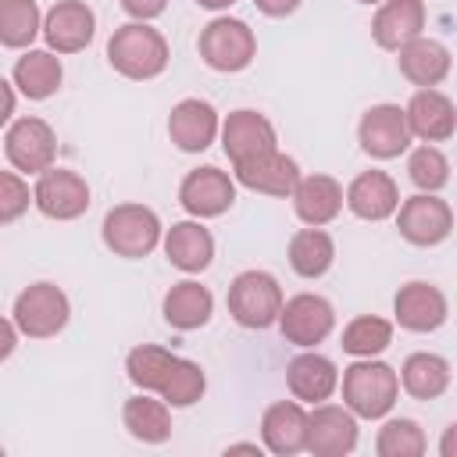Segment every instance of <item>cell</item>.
Listing matches in <instances>:
<instances>
[{
    "label": "cell",
    "mask_w": 457,
    "mask_h": 457,
    "mask_svg": "<svg viewBox=\"0 0 457 457\" xmlns=\"http://www.w3.org/2000/svg\"><path fill=\"white\" fill-rule=\"evenodd\" d=\"M343 407L353 418H386L400 396V378L386 361L357 357L350 368H343Z\"/></svg>",
    "instance_id": "obj_1"
},
{
    "label": "cell",
    "mask_w": 457,
    "mask_h": 457,
    "mask_svg": "<svg viewBox=\"0 0 457 457\" xmlns=\"http://www.w3.org/2000/svg\"><path fill=\"white\" fill-rule=\"evenodd\" d=\"M168 57H171L168 39L146 21H129V25L114 29V36L107 39L111 68L125 79H136V82L157 79L168 68Z\"/></svg>",
    "instance_id": "obj_2"
},
{
    "label": "cell",
    "mask_w": 457,
    "mask_h": 457,
    "mask_svg": "<svg viewBox=\"0 0 457 457\" xmlns=\"http://www.w3.org/2000/svg\"><path fill=\"white\" fill-rule=\"evenodd\" d=\"M100 236H104V246L114 257L136 261V257H146L161 243L164 228H161V218H157L154 207H146V204H118V207H111L104 214Z\"/></svg>",
    "instance_id": "obj_3"
},
{
    "label": "cell",
    "mask_w": 457,
    "mask_h": 457,
    "mask_svg": "<svg viewBox=\"0 0 457 457\" xmlns=\"http://www.w3.org/2000/svg\"><path fill=\"white\" fill-rule=\"evenodd\" d=\"M282 311V286L271 271L250 268L239 271L228 286V314L243 328H268L278 321Z\"/></svg>",
    "instance_id": "obj_4"
},
{
    "label": "cell",
    "mask_w": 457,
    "mask_h": 457,
    "mask_svg": "<svg viewBox=\"0 0 457 457\" xmlns=\"http://www.w3.org/2000/svg\"><path fill=\"white\" fill-rule=\"evenodd\" d=\"M71 318V303L61 286L54 282H32L14 296V325L29 339H50L57 336Z\"/></svg>",
    "instance_id": "obj_5"
},
{
    "label": "cell",
    "mask_w": 457,
    "mask_h": 457,
    "mask_svg": "<svg viewBox=\"0 0 457 457\" xmlns=\"http://www.w3.org/2000/svg\"><path fill=\"white\" fill-rule=\"evenodd\" d=\"M196 46H200L204 64L214 68V71H243L257 57L253 29L246 21H239V18H228V14L207 21Z\"/></svg>",
    "instance_id": "obj_6"
},
{
    "label": "cell",
    "mask_w": 457,
    "mask_h": 457,
    "mask_svg": "<svg viewBox=\"0 0 457 457\" xmlns=\"http://www.w3.org/2000/svg\"><path fill=\"white\" fill-rule=\"evenodd\" d=\"M89 186L79 171L71 168H57L50 164L46 171L36 175V186H32V204L39 207V214L54 218V221H75L89 211Z\"/></svg>",
    "instance_id": "obj_7"
},
{
    "label": "cell",
    "mask_w": 457,
    "mask_h": 457,
    "mask_svg": "<svg viewBox=\"0 0 457 457\" xmlns=\"http://www.w3.org/2000/svg\"><path fill=\"white\" fill-rule=\"evenodd\" d=\"M4 154L14 171L39 175L57 161V132L50 129V121H43L36 114L14 118L4 136Z\"/></svg>",
    "instance_id": "obj_8"
},
{
    "label": "cell",
    "mask_w": 457,
    "mask_h": 457,
    "mask_svg": "<svg viewBox=\"0 0 457 457\" xmlns=\"http://www.w3.org/2000/svg\"><path fill=\"white\" fill-rule=\"evenodd\" d=\"M275 325L282 328L286 343L311 350L321 339H328V332L336 328V311L318 293H296V296L282 300V311H278V321Z\"/></svg>",
    "instance_id": "obj_9"
},
{
    "label": "cell",
    "mask_w": 457,
    "mask_h": 457,
    "mask_svg": "<svg viewBox=\"0 0 457 457\" xmlns=\"http://www.w3.org/2000/svg\"><path fill=\"white\" fill-rule=\"evenodd\" d=\"M411 129H407V118H403V107L400 104H375L361 114V125H357V143L368 157L375 161H393L400 157L407 146H411Z\"/></svg>",
    "instance_id": "obj_10"
},
{
    "label": "cell",
    "mask_w": 457,
    "mask_h": 457,
    "mask_svg": "<svg viewBox=\"0 0 457 457\" xmlns=\"http://www.w3.org/2000/svg\"><path fill=\"white\" fill-rule=\"evenodd\" d=\"M396 228L407 243L414 246H436L450 236L453 228V211L443 196L436 193H418V196H407L396 211Z\"/></svg>",
    "instance_id": "obj_11"
},
{
    "label": "cell",
    "mask_w": 457,
    "mask_h": 457,
    "mask_svg": "<svg viewBox=\"0 0 457 457\" xmlns=\"http://www.w3.org/2000/svg\"><path fill=\"white\" fill-rule=\"evenodd\" d=\"M39 32L46 39V50H54V54H79V50H86L93 43L96 14L82 0H57L43 14V29Z\"/></svg>",
    "instance_id": "obj_12"
},
{
    "label": "cell",
    "mask_w": 457,
    "mask_h": 457,
    "mask_svg": "<svg viewBox=\"0 0 457 457\" xmlns=\"http://www.w3.org/2000/svg\"><path fill=\"white\" fill-rule=\"evenodd\" d=\"M357 446V418L339 403H314L307 411V446L314 457H343Z\"/></svg>",
    "instance_id": "obj_13"
},
{
    "label": "cell",
    "mask_w": 457,
    "mask_h": 457,
    "mask_svg": "<svg viewBox=\"0 0 457 457\" xmlns=\"http://www.w3.org/2000/svg\"><path fill=\"white\" fill-rule=\"evenodd\" d=\"M232 200H236V182L228 179V171L214 164L193 168L179 186V204L193 218H218L232 207Z\"/></svg>",
    "instance_id": "obj_14"
},
{
    "label": "cell",
    "mask_w": 457,
    "mask_h": 457,
    "mask_svg": "<svg viewBox=\"0 0 457 457\" xmlns=\"http://www.w3.org/2000/svg\"><path fill=\"white\" fill-rule=\"evenodd\" d=\"M218 129H221V118L218 111L200 100V96H186L171 107L168 114V139L182 150V154H200L207 150L214 139H218Z\"/></svg>",
    "instance_id": "obj_15"
},
{
    "label": "cell",
    "mask_w": 457,
    "mask_h": 457,
    "mask_svg": "<svg viewBox=\"0 0 457 457\" xmlns=\"http://www.w3.org/2000/svg\"><path fill=\"white\" fill-rule=\"evenodd\" d=\"M218 136H221V146H225V154H228L232 164H239V161H246V157H257V154L278 146L275 125H271L261 111H253V107L232 111V114L221 121Z\"/></svg>",
    "instance_id": "obj_16"
},
{
    "label": "cell",
    "mask_w": 457,
    "mask_h": 457,
    "mask_svg": "<svg viewBox=\"0 0 457 457\" xmlns=\"http://www.w3.org/2000/svg\"><path fill=\"white\" fill-rule=\"evenodd\" d=\"M232 171H236V182L239 186H246L253 193H264V196H289L293 186H296V179H300L296 161L289 154H282L278 146L232 164Z\"/></svg>",
    "instance_id": "obj_17"
},
{
    "label": "cell",
    "mask_w": 457,
    "mask_h": 457,
    "mask_svg": "<svg viewBox=\"0 0 457 457\" xmlns=\"http://www.w3.org/2000/svg\"><path fill=\"white\" fill-rule=\"evenodd\" d=\"M403 118H407L411 136H418L421 143H446L453 136V129H457V107L436 86L432 89H418L411 96V104L403 107Z\"/></svg>",
    "instance_id": "obj_18"
},
{
    "label": "cell",
    "mask_w": 457,
    "mask_h": 457,
    "mask_svg": "<svg viewBox=\"0 0 457 457\" xmlns=\"http://www.w3.org/2000/svg\"><path fill=\"white\" fill-rule=\"evenodd\" d=\"M393 314H396L400 328H407V332H436L446 321L450 307H446V296H443L439 286H432V282H407L393 296Z\"/></svg>",
    "instance_id": "obj_19"
},
{
    "label": "cell",
    "mask_w": 457,
    "mask_h": 457,
    "mask_svg": "<svg viewBox=\"0 0 457 457\" xmlns=\"http://www.w3.org/2000/svg\"><path fill=\"white\" fill-rule=\"evenodd\" d=\"M343 204H346L357 218H364V221H386V218H393V211L400 207L396 179L386 175V171H378V168L361 171V175L346 186Z\"/></svg>",
    "instance_id": "obj_20"
},
{
    "label": "cell",
    "mask_w": 457,
    "mask_h": 457,
    "mask_svg": "<svg viewBox=\"0 0 457 457\" xmlns=\"http://www.w3.org/2000/svg\"><path fill=\"white\" fill-rule=\"evenodd\" d=\"M289 200H293V211L303 225H328L343 211V186L325 171L300 175Z\"/></svg>",
    "instance_id": "obj_21"
},
{
    "label": "cell",
    "mask_w": 457,
    "mask_h": 457,
    "mask_svg": "<svg viewBox=\"0 0 457 457\" xmlns=\"http://www.w3.org/2000/svg\"><path fill=\"white\" fill-rule=\"evenodd\" d=\"M264 450L275 457H293L307 446V411L300 400H275L261 418Z\"/></svg>",
    "instance_id": "obj_22"
},
{
    "label": "cell",
    "mask_w": 457,
    "mask_h": 457,
    "mask_svg": "<svg viewBox=\"0 0 457 457\" xmlns=\"http://www.w3.org/2000/svg\"><path fill=\"white\" fill-rule=\"evenodd\" d=\"M286 386H289L293 400L314 407V403L328 400L339 389V371L325 353L307 350V353H300V357H293L286 364Z\"/></svg>",
    "instance_id": "obj_23"
},
{
    "label": "cell",
    "mask_w": 457,
    "mask_h": 457,
    "mask_svg": "<svg viewBox=\"0 0 457 457\" xmlns=\"http://www.w3.org/2000/svg\"><path fill=\"white\" fill-rule=\"evenodd\" d=\"M425 4L421 0H382L371 18V36L382 50H400L425 29Z\"/></svg>",
    "instance_id": "obj_24"
},
{
    "label": "cell",
    "mask_w": 457,
    "mask_h": 457,
    "mask_svg": "<svg viewBox=\"0 0 457 457\" xmlns=\"http://www.w3.org/2000/svg\"><path fill=\"white\" fill-rule=\"evenodd\" d=\"M396 54H400V57H396L400 75H403L407 82L421 86V89L439 86V82L450 75V64H453L450 50H446L439 39H428V36H414V39L403 43Z\"/></svg>",
    "instance_id": "obj_25"
},
{
    "label": "cell",
    "mask_w": 457,
    "mask_h": 457,
    "mask_svg": "<svg viewBox=\"0 0 457 457\" xmlns=\"http://www.w3.org/2000/svg\"><path fill=\"white\" fill-rule=\"evenodd\" d=\"M161 243H164V257L186 275H196V271L211 268V261H214V236H211V228L200 225V218L175 221L161 236Z\"/></svg>",
    "instance_id": "obj_26"
},
{
    "label": "cell",
    "mask_w": 457,
    "mask_h": 457,
    "mask_svg": "<svg viewBox=\"0 0 457 457\" xmlns=\"http://www.w3.org/2000/svg\"><path fill=\"white\" fill-rule=\"evenodd\" d=\"M161 314L171 328L179 332H193V328H204L214 314V296L207 286L193 282V278H182L175 282L168 293H164V303H161Z\"/></svg>",
    "instance_id": "obj_27"
},
{
    "label": "cell",
    "mask_w": 457,
    "mask_h": 457,
    "mask_svg": "<svg viewBox=\"0 0 457 457\" xmlns=\"http://www.w3.org/2000/svg\"><path fill=\"white\" fill-rule=\"evenodd\" d=\"M61 79H64V68H61V57L54 50H25L18 61H14V86L21 96L29 100H46L61 89Z\"/></svg>",
    "instance_id": "obj_28"
},
{
    "label": "cell",
    "mask_w": 457,
    "mask_h": 457,
    "mask_svg": "<svg viewBox=\"0 0 457 457\" xmlns=\"http://www.w3.org/2000/svg\"><path fill=\"white\" fill-rule=\"evenodd\" d=\"M400 386L414 396V400H436L446 393L450 386V361L439 357V353H428V350H418L411 353L403 364H400Z\"/></svg>",
    "instance_id": "obj_29"
},
{
    "label": "cell",
    "mask_w": 457,
    "mask_h": 457,
    "mask_svg": "<svg viewBox=\"0 0 457 457\" xmlns=\"http://www.w3.org/2000/svg\"><path fill=\"white\" fill-rule=\"evenodd\" d=\"M336 261V243L321 225H307L289 239V268L300 278H321Z\"/></svg>",
    "instance_id": "obj_30"
},
{
    "label": "cell",
    "mask_w": 457,
    "mask_h": 457,
    "mask_svg": "<svg viewBox=\"0 0 457 457\" xmlns=\"http://www.w3.org/2000/svg\"><path fill=\"white\" fill-rule=\"evenodd\" d=\"M121 421L129 436L139 443H164L171 436V407L161 396H129L121 407Z\"/></svg>",
    "instance_id": "obj_31"
},
{
    "label": "cell",
    "mask_w": 457,
    "mask_h": 457,
    "mask_svg": "<svg viewBox=\"0 0 457 457\" xmlns=\"http://www.w3.org/2000/svg\"><path fill=\"white\" fill-rule=\"evenodd\" d=\"M43 29V14L36 0H0V46L29 50Z\"/></svg>",
    "instance_id": "obj_32"
},
{
    "label": "cell",
    "mask_w": 457,
    "mask_h": 457,
    "mask_svg": "<svg viewBox=\"0 0 457 457\" xmlns=\"http://www.w3.org/2000/svg\"><path fill=\"white\" fill-rule=\"evenodd\" d=\"M179 353L164 350V346H154V343H143V346H132L129 357H125V375L132 386H139L143 393H157L168 368L175 364Z\"/></svg>",
    "instance_id": "obj_33"
},
{
    "label": "cell",
    "mask_w": 457,
    "mask_h": 457,
    "mask_svg": "<svg viewBox=\"0 0 457 457\" xmlns=\"http://www.w3.org/2000/svg\"><path fill=\"white\" fill-rule=\"evenodd\" d=\"M204 389H207L204 368H200L196 361H189V357H175V364L168 368V375H164L157 396H161L168 407H193V403L204 396Z\"/></svg>",
    "instance_id": "obj_34"
},
{
    "label": "cell",
    "mask_w": 457,
    "mask_h": 457,
    "mask_svg": "<svg viewBox=\"0 0 457 457\" xmlns=\"http://www.w3.org/2000/svg\"><path fill=\"white\" fill-rule=\"evenodd\" d=\"M393 343V325L378 314H361L353 318L346 328H343V339L339 346L350 353V357H378L386 346Z\"/></svg>",
    "instance_id": "obj_35"
},
{
    "label": "cell",
    "mask_w": 457,
    "mask_h": 457,
    "mask_svg": "<svg viewBox=\"0 0 457 457\" xmlns=\"http://www.w3.org/2000/svg\"><path fill=\"white\" fill-rule=\"evenodd\" d=\"M425 446L428 439L414 418H389L375 436L378 457H421Z\"/></svg>",
    "instance_id": "obj_36"
},
{
    "label": "cell",
    "mask_w": 457,
    "mask_h": 457,
    "mask_svg": "<svg viewBox=\"0 0 457 457\" xmlns=\"http://www.w3.org/2000/svg\"><path fill=\"white\" fill-rule=\"evenodd\" d=\"M407 175L421 193H439L450 182V161L436 143H425L418 150H411L407 157Z\"/></svg>",
    "instance_id": "obj_37"
},
{
    "label": "cell",
    "mask_w": 457,
    "mask_h": 457,
    "mask_svg": "<svg viewBox=\"0 0 457 457\" xmlns=\"http://www.w3.org/2000/svg\"><path fill=\"white\" fill-rule=\"evenodd\" d=\"M32 204V189L21 171H0V225L18 221Z\"/></svg>",
    "instance_id": "obj_38"
},
{
    "label": "cell",
    "mask_w": 457,
    "mask_h": 457,
    "mask_svg": "<svg viewBox=\"0 0 457 457\" xmlns=\"http://www.w3.org/2000/svg\"><path fill=\"white\" fill-rule=\"evenodd\" d=\"M164 7H168V0H121V11L136 21L157 18V14H164Z\"/></svg>",
    "instance_id": "obj_39"
},
{
    "label": "cell",
    "mask_w": 457,
    "mask_h": 457,
    "mask_svg": "<svg viewBox=\"0 0 457 457\" xmlns=\"http://www.w3.org/2000/svg\"><path fill=\"white\" fill-rule=\"evenodd\" d=\"M18 325L14 321H7V318H0V361H7L11 353H14V346H18Z\"/></svg>",
    "instance_id": "obj_40"
},
{
    "label": "cell",
    "mask_w": 457,
    "mask_h": 457,
    "mask_svg": "<svg viewBox=\"0 0 457 457\" xmlns=\"http://www.w3.org/2000/svg\"><path fill=\"white\" fill-rule=\"evenodd\" d=\"M253 4H257V11L268 14V18H286V14H293V11L300 7V0H253Z\"/></svg>",
    "instance_id": "obj_41"
},
{
    "label": "cell",
    "mask_w": 457,
    "mask_h": 457,
    "mask_svg": "<svg viewBox=\"0 0 457 457\" xmlns=\"http://www.w3.org/2000/svg\"><path fill=\"white\" fill-rule=\"evenodd\" d=\"M14 104H18V96H14V86L7 82V79H0V129L14 118Z\"/></svg>",
    "instance_id": "obj_42"
},
{
    "label": "cell",
    "mask_w": 457,
    "mask_h": 457,
    "mask_svg": "<svg viewBox=\"0 0 457 457\" xmlns=\"http://www.w3.org/2000/svg\"><path fill=\"white\" fill-rule=\"evenodd\" d=\"M228 453H261V446L257 443H232Z\"/></svg>",
    "instance_id": "obj_43"
},
{
    "label": "cell",
    "mask_w": 457,
    "mask_h": 457,
    "mask_svg": "<svg viewBox=\"0 0 457 457\" xmlns=\"http://www.w3.org/2000/svg\"><path fill=\"white\" fill-rule=\"evenodd\" d=\"M200 7H207V11H225V7H232L236 0H196Z\"/></svg>",
    "instance_id": "obj_44"
},
{
    "label": "cell",
    "mask_w": 457,
    "mask_h": 457,
    "mask_svg": "<svg viewBox=\"0 0 457 457\" xmlns=\"http://www.w3.org/2000/svg\"><path fill=\"white\" fill-rule=\"evenodd\" d=\"M453 428H457V425H450V428H446V439H443V457H453Z\"/></svg>",
    "instance_id": "obj_45"
},
{
    "label": "cell",
    "mask_w": 457,
    "mask_h": 457,
    "mask_svg": "<svg viewBox=\"0 0 457 457\" xmlns=\"http://www.w3.org/2000/svg\"><path fill=\"white\" fill-rule=\"evenodd\" d=\"M357 4H382V0H357Z\"/></svg>",
    "instance_id": "obj_46"
},
{
    "label": "cell",
    "mask_w": 457,
    "mask_h": 457,
    "mask_svg": "<svg viewBox=\"0 0 457 457\" xmlns=\"http://www.w3.org/2000/svg\"><path fill=\"white\" fill-rule=\"evenodd\" d=\"M0 453H4V446H0Z\"/></svg>",
    "instance_id": "obj_47"
}]
</instances>
